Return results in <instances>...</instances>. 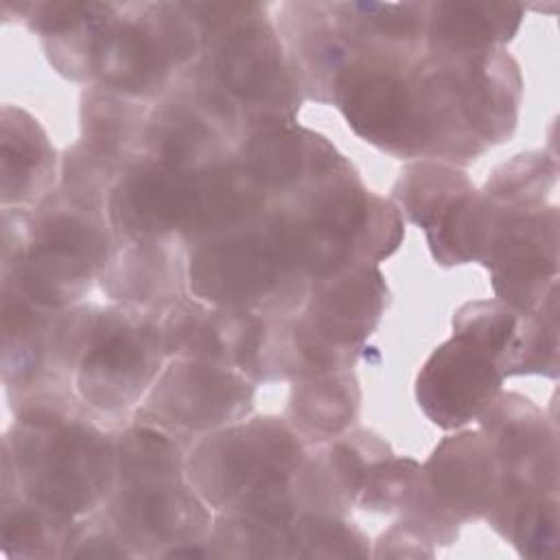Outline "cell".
Here are the masks:
<instances>
[{
	"instance_id": "6da1fadb",
	"label": "cell",
	"mask_w": 560,
	"mask_h": 560,
	"mask_svg": "<svg viewBox=\"0 0 560 560\" xmlns=\"http://www.w3.org/2000/svg\"><path fill=\"white\" fill-rule=\"evenodd\" d=\"M9 405L2 497H22L70 521L103 508L116 481L118 433L88 413L74 385H37Z\"/></svg>"
},
{
	"instance_id": "7a4b0ae2",
	"label": "cell",
	"mask_w": 560,
	"mask_h": 560,
	"mask_svg": "<svg viewBox=\"0 0 560 560\" xmlns=\"http://www.w3.org/2000/svg\"><path fill=\"white\" fill-rule=\"evenodd\" d=\"M39 42L61 77L144 103L162 98L203 46L188 2H90L74 28Z\"/></svg>"
},
{
	"instance_id": "3957f363",
	"label": "cell",
	"mask_w": 560,
	"mask_h": 560,
	"mask_svg": "<svg viewBox=\"0 0 560 560\" xmlns=\"http://www.w3.org/2000/svg\"><path fill=\"white\" fill-rule=\"evenodd\" d=\"M203 46L186 68L223 109L236 116L245 133L298 122L304 94L287 48L260 2H188Z\"/></svg>"
},
{
	"instance_id": "277c9868",
	"label": "cell",
	"mask_w": 560,
	"mask_h": 560,
	"mask_svg": "<svg viewBox=\"0 0 560 560\" xmlns=\"http://www.w3.org/2000/svg\"><path fill=\"white\" fill-rule=\"evenodd\" d=\"M190 446L131 422L116 440V481L103 505L133 558L206 556L212 510L186 477Z\"/></svg>"
},
{
	"instance_id": "5b68a950",
	"label": "cell",
	"mask_w": 560,
	"mask_h": 560,
	"mask_svg": "<svg viewBox=\"0 0 560 560\" xmlns=\"http://www.w3.org/2000/svg\"><path fill=\"white\" fill-rule=\"evenodd\" d=\"M114 247L105 212L77 206L59 188L33 208H2V287L42 308L81 304Z\"/></svg>"
},
{
	"instance_id": "8992f818",
	"label": "cell",
	"mask_w": 560,
	"mask_h": 560,
	"mask_svg": "<svg viewBox=\"0 0 560 560\" xmlns=\"http://www.w3.org/2000/svg\"><path fill=\"white\" fill-rule=\"evenodd\" d=\"M308 448L284 416H247L197 440L186 477L212 512H243L289 525L300 516L293 477Z\"/></svg>"
},
{
	"instance_id": "52a82bcc",
	"label": "cell",
	"mask_w": 560,
	"mask_h": 560,
	"mask_svg": "<svg viewBox=\"0 0 560 560\" xmlns=\"http://www.w3.org/2000/svg\"><path fill=\"white\" fill-rule=\"evenodd\" d=\"M273 203L308 280L381 265L405 238L396 203L370 190L348 158L306 190Z\"/></svg>"
},
{
	"instance_id": "ba28073f",
	"label": "cell",
	"mask_w": 560,
	"mask_h": 560,
	"mask_svg": "<svg viewBox=\"0 0 560 560\" xmlns=\"http://www.w3.org/2000/svg\"><path fill=\"white\" fill-rule=\"evenodd\" d=\"M186 284L210 306L282 317L302 308L311 280L271 203L254 223L188 247Z\"/></svg>"
},
{
	"instance_id": "9c48e42d",
	"label": "cell",
	"mask_w": 560,
	"mask_h": 560,
	"mask_svg": "<svg viewBox=\"0 0 560 560\" xmlns=\"http://www.w3.org/2000/svg\"><path fill=\"white\" fill-rule=\"evenodd\" d=\"M166 363L158 311L96 304L74 365V392L98 424L120 433Z\"/></svg>"
},
{
	"instance_id": "30bf717a",
	"label": "cell",
	"mask_w": 560,
	"mask_h": 560,
	"mask_svg": "<svg viewBox=\"0 0 560 560\" xmlns=\"http://www.w3.org/2000/svg\"><path fill=\"white\" fill-rule=\"evenodd\" d=\"M256 383L243 372L206 359H168L131 422L158 427L190 448L208 433L254 411Z\"/></svg>"
},
{
	"instance_id": "8fae6325",
	"label": "cell",
	"mask_w": 560,
	"mask_h": 560,
	"mask_svg": "<svg viewBox=\"0 0 560 560\" xmlns=\"http://www.w3.org/2000/svg\"><path fill=\"white\" fill-rule=\"evenodd\" d=\"M490 203L494 223L481 265L490 271L494 298L527 315L558 284L560 210L556 203L534 208Z\"/></svg>"
},
{
	"instance_id": "7c38bea8",
	"label": "cell",
	"mask_w": 560,
	"mask_h": 560,
	"mask_svg": "<svg viewBox=\"0 0 560 560\" xmlns=\"http://www.w3.org/2000/svg\"><path fill=\"white\" fill-rule=\"evenodd\" d=\"M477 420L499 464L494 505L503 499L558 494V431L538 405L518 392H499Z\"/></svg>"
},
{
	"instance_id": "4fadbf2b",
	"label": "cell",
	"mask_w": 560,
	"mask_h": 560,
	"mask_svg": "<svg viewBox=\"0 0 560 560\" xmlns=\"http://www.w3.org/2000/svg\"><path fill=\"white\" fill-rule=\"evenodd\" d=\"M501 357L481 341L451 332L416 374V402L442 431H455L477 420L505 381Z\"/></svg>"
},
{
	"instance_id": "5bb4252c",
	"label": "cell",
	"mask_w": 560,
	"mask_h": 560,
	"mask_svg": "<svg viewBox=\"0 0 560 560\" xmlns=\"http://www.w3.org/2000/svg\"><path fill=\"white\" fill-rule=\"evenodd\" d=\"M389 300V284L381 267L363 265L311 280L306 300L293 319L308 337L357 363Z\"/></svg>"
},
{
	"instance_id": "9a60e30c",
	"label": "cell",
	"mask_w": 560,
	"mask_h": 560,
	"mask_svg": "<svg viewBox=\"0 0 560 560\" xmlns=\"http://www.w3.org/2000/svg\"><path fill=\"white\" fill-rule=\"evenodd\" d=\"M241 142V133L179 74L149 107L142 153L195 173L230 160Z\"/></svg>"
},
{
	"instance_id": "2e32d148",
	"label": "cell",
	"mask_w": 560,
	"mask_h": 560,
	"mask_svg": "<svg viewBox=\"0 0 560 560\" xmlns=\"http://www.w3.org/2000/svg\"><path fill=\"white\" fill-rule=\"evenodd\" d=\"M192 192V173L140 153L116 179L105 217L114 243L179 238Z\"/></svg>"
},
{
	"instance_id": "e0dca14e",
	"label": "cell",
	"mask_w": 560,
	"mask_h": 560,
	"mask_svg": "<svg viewBox=\"0 0 560 560\" xmlns=\"http://www.w3.org/2000/svg\"><path fill=\"white\" fill-rule=\"evenodd\" d=\"M499 488V464L479 429L444 438L422 462L424 508L459 527L483 521L494 508Z\"/></svg>"
},
{
	"instance_id": "ac0fdd59",
	"label": "cell",
	"mask_w": 560,
	"mask_h": 560,
	"mask_svg": "<svg viewBox=\"0 0 560 560\" xmlns=\"http://www.w3.org/2000/svg\"><path fill=\"white\" fill-rule=\"evenodd\" d=\"M389 455H394L389 442L363 427H352L330 442L311 446L293 477V497L300 514L350 516L365 472Z\"/></svg>"
},
{
	"instance_id": "d6986e66",
	"label": "cell",
	"mask_w": 560,
	"mask_h": 560,
	"mask_svg": "<svg viewBox=\"0 0 560 560\" xmlns=\"http://www.w3.org/2000/svg\"><path fill=\"white\" fill-rule=\"evenodd\" d=\"M234 158L271 201L306 190L346 160L328 138L300 122L273 125L249 133Z\"/></svg>"
},
{
	"instance_id": "ffe728a7",
	"label": "cell",
	"mask_w": 560,
	"mask_h": 560,
	"mask_svg": "<svg viewBox=\"0 0 560 560\" xmlns=\"http://www.w3.org/2000/svg\"><path fill=\"white\" fill-rule=\"evenodd\" d=\"M98 284L114 304L164 311L188 295L186 245L179 238L116 243Z\"/></svg>"
},
{
	"instance_id": "44dd1931",
	"label": "cell",
	"mask_w": 560,
	"mask_h": 560,
	"mask_svg": "<svg viewBox=\"0 0 560 560\" xmlns=\"http://www.w3.org/2000/svg\"><path fill=\"white\" fill-rule=\"evenodd\" d=\"M271 203L269 195L232 155L192 173L190 208L179 241L188 249L201 241L241 230L262 217Z\"/></svg>"
},
{
	"instance_id": "7402d4cb",
	"label": "cell",
	"mask_w": 560,
	"mask_h": 560,
	"mask_svg": "<svg viewBox=\"0 0 560 560\" xmlns=\"http://www.w3.org/2000/svg\"><path fill=\"white\" fill-rule=\"evenodd\" d=\"M2 208H33L59 186L61 158L39 120L18 105H2Z\"/></svg>"
},
{
	"instance_id": "603a6c76",
	"label": "cell",
	"mask_w": 560,
	"mask_h": 560,
	"mask_svg": "<svg viewBox=\"0 0 560 560\" xmlns=\"http://www.w3.org/2000/svg\"><path fill=\"white\" fill-rule=\"evenodd\" d=\"M363 392L354 370H337L291 381L284 420L308 444L317 446L357 427Z\"/></svg>"
},
{
	"instance_id": "cb8c5ba5",
	"label": "cell",
	"mask_w": 560,
	"mask_h": 560,
	"mask_svg": "<svg viewBox=\"0 0 560 560\" xmlns=\"http://www.w3.org/2000/svg\"><path fill=\"white\" fill-rule=\"evenodd\" d=\"M55 311L2 287V385L7 398L55 383L50 376V326ZM66 383V381H61Z\"/></svg>"
},
{
	"instance_id": "d4e9b609",
	"label": "cell",
	"mask_w": 560,
	"mask_h": 560,
	"mask_svg": "<svg viewBox=\"0 0 560 560\" xmlns=\"http://www.w3.org/2000/svg\"><path fill=\"white\" fill-rule=\"evenodd\" d=\"M525 7L514 2H424V42L431 50L477 52L505 48L521 28Z\"/></svg>"
},
{
	"instance_id": "484cf974",
	"label": "cell",
	"mask_w": 560,
	"mask_h": 560,
	"mask_svg": "<svg viewBox=\"0 0 560 560\" xmlns=\"http://www.w3.org/2000/svg\"><path fill=\"white\" fill-rule=\"evenodd\" d=\"M472 190L475 184L462 166L438 160H416L402 166L389 199L396 203L402 219L427 234Z\"/></svg>"
},
{
	"instance_id": "4316f807",
	"label": "cell",
	"mask_w": 560,
	"mask_h": 560,
	"mask_svg": "<svg viewBox=\"0 0 560 560\" xmlns=\"http://www.w3.org/2000/svg\"><path fill=\"white\" fill-rule=\"evenodd\" d=\"M151 103L88 85L81 92V138L92 149L129 164L142 153Z\"/></svg>"
},
{
	"instance_id": "83f0119b",
	"label": "cell",
	"mask_w": 560,
	"mask_h": 560,
	"mask_svg": "<svg viewBox=\"0 0 560 560\" xmlns=\"http://www.w3.org/2000/svg\"><path fill=\"white\" fill-rule=\"evenodd\" d=\"M77 521L52 514L22 497H2L0 547L4 558H63Z\"/></svg>"
},
{
	"instance_id": "f1b7e54d",
	"label": "cell",
	"mask_w": 560,
	"mask_h": 560,
	"mask_svg": "<svg viewBox=\"0 0 560 560\" xmlns=\"http://www.w3.org/2000/svg\"><path fill=\"white\" fill-rule=\"evenodd\" d=\"M521 558H553L558 549V494L499 501L483 518Z\"/></svg>"
},
{
	"instance_id": "f546056e",
	"label": "cell",
	"mask_w": 560,
	"mask_h": 560,
	"mask_svg": "<svg viewBox=\"0 0 560 560\" xmlns=\"http://www.w3.org/2000/svg\"><path fill=\"white\" fill-rule=\"evenodd\" d=\"M503 376L540 374L558 376V284L527 315H521L518 332L501 363Z\"/></svg>"
},
{
	"instance_id": "4dcf8cb0",
	"label": "cell",
	"mask_w": 560,
	"mask_h": 560,
	"mask_svg": "<svg viewBox=\"0 0 560 560\" xmlns=\"http://www.w3.org/2000/svg\"><path fill=\"white\" fill-rule=\"evenodd\" d=\"M558 182V162L547 151H523L499 164L479 188L503 208H534L549 203Z\"/></svg>"
},
{
	"instance_id": "1f68e13d",
	"label": "cell",
	"mask_w": 560,
	"mask_h": 560,
	"mask_svg": "<svg viewBox=\"0 0 560 560\" xmlns=\"http://www.w3.org/2000/svg\"><path fill=\"white\" fill-rule=\"evenodd\" d=\"M370 542L348 516L306 512L291 523L287 558H372Z\"/></svg>"
},
{
	"instance_id": "d6a6232c",
	"label": "cell",
	"mask_w": 560,
	"mask_h": 560,
	"mask_svg": "<svg viewBox=\"0 0 560 560\" xmlns=\"http://www.w3.org/2000/svg\"><path fill=\"white\" fill-rule=\"evenodd\" d=\"M422 488V464L413 457L389 455L365 472L357 508L372 514H402L418 499Z\"/></svg>"
},
{
	"instance_id": "836d02e7",
	"label": "cell",
	"mask_w": 560,
	"mask_h": 560,
	"mask_svg": "<svg viewBox=\"0 0 560 560\" xmlns=\"http://www.w3.org/2000/svg\"><path fill=\"white\" fill-rule=\"evenodd\" d=\"M63 558H133V553L105 510L98 508L74 523Z\"/></svg>"
},
{
	"instance_id": "e575fe53",
	"label": "cell",
	"mask_w": 560,
	"mask_h": 560,
	"mask_svg": "<svg viewBox=\"0 0 560 560\" xmlns=\"http://www.w3.org/2000/svg\"><path fill=\"white\" fill-rule=\"evenodd\" d=\"M438 551L431 536L416 523L398 516V521L378 536L372 558H433Z\"/></svg>"
}]
</instances>
